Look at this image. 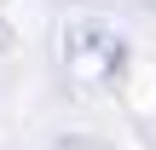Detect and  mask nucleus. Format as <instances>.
<instances>
[{
    "label": "nucleus",
    "mask_w": 156,
    "mask_h": 150,
    "mask_svg": "<svg viewBox=\"0 0 156 150\" xmlns=\"http://www.w3.org/2000/svg\"><path fill=\"white\" fill-rule=\"evenodd\" d=\"M58 150H98V145H87V139H58Z\"/></svg>",
    "instance_id": "nucleus-1"
}]
</instances>
